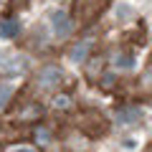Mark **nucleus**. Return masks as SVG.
I'll return each mask as SVG.
<instances>
[{
	"label": "nucleus",
	"instance_id": "nucleus-4",
	"mask_svg": "<svg viewBox=\"0 0 152 152\" xmlns=\"http://www.w3.org/2000/svg\"><path fill=\"white\" fill-rule=\"evenodd\" d=\"M114 64L119 66V69H132V56L129 53H119L117 58H114Z\"/></svg>",
	"mask_w": 152,
	"mask_h": 152
},
{
	"label": "nucleus",
	"instance_id": "nucleus-6",
	"mask_svg": "<svg viewBox=\"0 0 152 152\" xmlns=\"http://www.w3.org/2000/svg\"><path fill=\"white\" fill-rule=\"evenodd\" d=\"M10 94H13V89H10V86H5L3 91H0V107H3V104H5L8 99H10Z\"/></svg>",
	"mask_w": 152,
	"mask_h": 152
},
{
	"label": "nucleus",
	"instance_id": "nucleus-1",
	"mask_svg": "<svg viewBox=\"0 0 152 152\" xmlns=\"http://www.w3.org/2000/svg\"><path fill=\"white\" fill-rule=\"evenodd\" d=\"M38 81H41V86H53V84H58L61 81V69L58 66H46V69H41Z\"/></svg>",
	"mask_w": 152,
	"mask_h": 152
},
{
	"label": "nucleus",
	"instance_id": "nucleus-7",
	"mask_svg": "<svg viewBox=\"0 0 152 152\" xmlns=\"http://www.w3.org/2000/svg\"><path fill=\"white\" fill-rule=\"evenodd\" d=\"M13 152H33V150H31V147H15Z\"/></svg>",
	"mask_w": 152,
	"mask_h": 152
},
{
	"label": "nucleus",
	"instance_id": "nucleus-3",
	"mask_svg": "<svg viewBox=\"0 0 152 152\" xmlns=\"http://www.w3.org/2000/svg\"><path fill=\"white\" fill-rule=\"evenodd\" d=\"M117 117H119V122H122V124H134V122L140 119V109H137V107L119 109V114H117Z\"/></svg>",
	"mask_w": 152,
	"mask_h": 152
},
{
	"label": "nucleus",
	"instance_id": "nucleus-5",
	"mask_svg": "<svg viewBox=\"0 0 152 152\" xmlns=\"http://www.w3.org/2000/svg\"><path fill=\"white\" fill-rule=\"evenodd\" d=\"M15 31H18V26H15V23H13V20H8L5 26L0 28V33H3V36H5V38H8V36H13V33H15Z\"/></svg>",
	"mask_w": 152,
	"mask_h": 152
},
{
	"label": "nucleus",
	"instance_id": "nucleus-2",
	"mask_svg": "<svg viewBox=\"0 0 152 152\" xmlns=\"http://www.w3.org/2000/svg\"><path fill=\"white\" fill-rule=\"evenodd\" d=\"M53 33L56 36H69L71 33V20L66 13H53Z\"/></svg>",
	"mask_w": 152,
	"mask_h": 152
}]
</instances>
